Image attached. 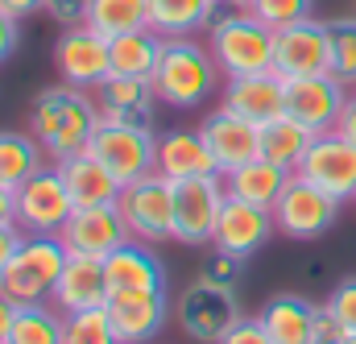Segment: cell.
Here are the masks:
<instances>
[{
	"label": "cell",
	"mask_w": 356,
	"mask_h": 344,
	"mask_svg": "<svg viewBox=\"0 0 356 344\" xmlns=\"http://www.w3.org/2000/svg\"><path fill=\"white\" fill-rule=\"evenodd\" d=\"M95 129H99V108L79 87H46L29 104V133L42 141L46 158H54V162L83 154Z\"/></svg>",
	"instance_id": "obj_1"
},
{
	"label": "cell",
	"mask_w": 356,
	"mask_h": 344,
	"mask_svg": "<svg viewBox=\"0 0 356 344\" xmlns=\"http://www.w3.org/2000/svg\"><path fill=\"white\" fill-rule=\"evenodd\" d=\"M220 75L224 71H220L211 46H199L195 38H166L149 84L158 91V100L170 108H199L216 91Z\"/></svg>",
	"instance_id": "obj_2"
},
{
	"label": "cell",
	"mask_w": 356,
	"mask_h": 344,
	"mask_svg": "<svg viewBox=\"0 0 356 344\" xmlns=\"http://www.w3.org/2000/svg\"><path fill=\"white\" fill-rule=\"evenodd\" d=\"M67 245L63 237H38V233H25L17 253L4 269V282L0 290L17 303V307H29V303H46L58 286V274L67 265Z\"/></svg>",
	"instance_id": "obj_3"
},
{
	"label": "cell",
	"mask_w": 356,
	"mask_h": 344,
	"mask_svg": "<svg viewBox=\"0 0 356 344\" xmlns=\"http://www.w3.org/2000/svg\"><path fill=\"white\" fill-rule=\"evenodd\" d=\"M273 46H277V29H269L253 13H236L224 25H211V54L228 79L273 71Z\"/></svg>",
	"instance_id": "obj_4"
},
{
	"label": "cell",
	"mask_w": 356,
	"mask_h": 344,
	"mask_svg": "<svg viewBox=\"0 0 356 344\" xmlns=\"http://www.w3.org/2000/svg\"><path fill=\"white\" fill-rule=\"evenodd\" d=\"M133 241H145V245H162V241H175V182L166 174H145L129 187H120V199H116Z\"/></svg>",
	"instance_id": "obj_5"
},
{
	"label": "cell",
	"mask_w": 356,
	"mask_h": 344,
	"mask_svg": "<svg viewBox=\"0 0 356 344\" xmlns=\"http://www.w3.org/2000/svg\"><path fill=\"white\" fill-rule=\"evenodd\" d=\"M71 216H75V199H71L58 166H42L38 174H29L17 187V216H13V224L21 233L58 237Z\"/></svg>",
	"instance_id": "obj_6"
},
{
	"label": "cell",
	"mask_w": 356,
	"mask_h": 344,
	"mask_svg": "<svg viewBox=\"0 0 356 344\" xmlns=\"http://www.w3.org/2000/svg\"><path fill=\"white\" fill-rule=\"evenodd\" d=\"M224 203H228L224 174H203V178L175 182V241L191 245V249L211 245Z\"/></svg>",
	"instance_id": "obj_7"
},
{
	"label": "cell",
	"mask_w": 356,
	"mask_h": 344,
	"mask_svg": "<svg viewBox=\"0 0 356 344\" xmlns=\"http://www.w3.org/2000/svg\"><path fill=\"white\" fill-rule=\"evenodd\" d=\"M273 220H277V233H286L290 241H315L340 220V199L327 195L323 187L290 174V182L273 208Z\"/></svg>",
	"instance_id": "obj_8"
},
{
	"label": "cell",
	"mask_w": 356,
	"mask_h": 344,
	"mask_svg": "<svg viewBox=\"0 0 356 344\" xmlns=\"http://www.w3.org/2000/svg\"><path fill=\"white\" fill-rule=\"evenodd\" d=\"M236 320H241L236 290L216 286L207 278H199L195 286H186L182 299H178V324H182V332L195 344H220L232 332Z\"/></svg>",
	"instance_id": "obj_9"
},
{
	"label": "cell",
	"mask_w": 356,
	"mask_h": 344,
	"mask_svg": "<svg viewBox=\"0 0 356 344\" xmlns=\"http://www.w3.org/2000/svg\"><path fill=\"white\" fill-rule=\"evenodd\" d=\"M88 150L120 178V187L158 171V137L149 129H137V125H104L99 120Z\"/></svg>",
	"instance_id": "obj_10"
},
{
	"label": "cell",
	"mask_w": 356,
	"mask_h": 344,
	"mask_svg": "<svg viewBox=\"0 0 356 344\" xmlns=\"http://www.w3.org/2000/svg\"><path fill=\"white\" fill-rule=\"evenodd\" d=\"M294 174L307 178V182H315V187H323L340 203L344 199H356V146L340 129L315 133V141L307 146V154L294 166Z\"/></svg>",
	"instance_id": "obj_11"
},
{
	"label": "cell",
	"mask_w": 356,
	"mask_h": 344,
	"mask_svg": "<svg viewBox=\"0 0 356 344\" xmlns=\"http://www.w3.org/2000/svg\"><path fill=\"white\" fill-rule=\"evenodd\" d=\"M108 38L95 33L88 21L83 25H67L58 46H54V63H58V75L67 87H79V91H95L112 75V54H108Z\"/></svg>",
	"instance_id": "obj_12"
},
{
	"label": "cell",
	"mask_w": 356,
	"mask_h": 344,
	"mask_svg": "<svg viewBox=\"0 0 356 344\" xmlns=\"http://www.w3.org/2000/svg\"><path fill=\"white\" fill-rule=\"evenodd\" d=\"M273 71L282 79H307V75H332V38H327V21H298L277 29V46H273Z\"/></svg>",
	"instance_id": "obj_13"
},
{
	"label": "cell",
	"mask_w": 356,
	"mask_h": 344,
	"mask_svg": "<svg viewBox=\"0 0 356 344\" xmlns=\"http://www.w3.org/2000/svg\"><path fill=\"white\" fill-rule=\"evenodd\" d=\"M348 87L336 75H307V79H286V116L307 125L311 133H332L344 116Z\"/></svg>",
	"instance_id": "obj_14"
},
{
	"label": "cell",
	"mask_w": 356,
	"mask_h": 344,
	"mask_svg": "<svg viewBox=\"0 0 356 344\" xmlns=\"http://www.w3.org/2000/svg\"><path fill=\"white\" fill-rule=\"evenodd\" d=\"M67 253H88V258H108L120 245L133 241L124 216L116 203H95V208H75V216L67 220V228L58 233Z\"/></svg>",
	"instance_id": "obj_15"
},
{
	"label": "cell",
	"mask_w": 356,
	"mask_h": 344,
	"mask_svg": "<svg viewBox=\"0 0 356 344\" xmlns=\"http://www.w3.org/2000/svg\"><path fill=\"white\" fill-rule=\"evenodd\" d=\"M199 133L207 137L220 174H228V171H236V166H245V162H253V158H261V125L236 116V112L224 108V104L203 116Z\"/></svg>",
	"instance_id": "obj_16"
},
{
	"label": "cell",
	"mask_w": 356,
	"mask_h": 344,
	"mask_svg": "<svg viewBox=\"0 0 356 344\" xmlns=\"http://www.w3.org/2000/svg\"><path fill=\"white\" fill-rule=\"evenodd\" d=\"M273 228H277L273 208H257V203H245V199H232V195H228L211 245H216V249H228V253H236V258L249 261L253 253H261V249L269 245Z\"/></svg>",
	"instance_id": "obj_17"
},
{
	"label": "cell",
	"mask_w": 356,
	"mask_h": 344,
	"mask_svg": "<svg viewBox=\"0 0 356 344\" xmlns=\"http://www.w3.org/2000/svg\"><path fill=\"white\" fill-rule=\"evenodd\" d=\"M108 315L120 344H145L162 332L170 320V299L166 290H137V295H108Z\"/></svg>",
	"instance_id": "obj_18"
},
{
	"label": "cell",
	"mask_w": 356,
	"mask_h": 344,
	"mask_svg": "<svg viewBox=\"0 0 356 344\" xmlns=\"http://www.w3.org/2000/svg\"><path fill=\"white\" fill-rule=\"evenodd\" d=\"M158 91L149 79H124V75H108L95 87V108L104 125H137L149 129L154 125V108H158Z\"/></svg>",
	"instance_id": "obj_19"
},
{
	"label": "cell",
	"mask_w": 356,
	"mask_h": 344,
	"mask_svg": "<svg viewBox=\"0 0 356 344\" xmlns=\"http://www.w3.org/2000/svg\"><path fill=\"white\" fill-rule=\"evenodd\" d=\"M108 274H104V258H88V253H71L63 274H58V286L50 295V303L71 315V311H91V307H104L108 303Z\"/></svg>",
	"instance_id": "obj_20"
},
{
	"label": "cell",
	"mask_w": 356,
	"mask_h": 344,
	"mask_svg": "<svg viewBox=\"0 0 356 344\" xmlns=\"http://www.w3.org/2000/svg\"><path fill=\"white\" fill-rule=\"evenodd\" d=\"M108 290L112 295H137V290H166V261L145 241H129L116 253L104 258Z\"/></svg>",
	"instance_id": "obj_21"
},
{
	"label": "cell",
	"mask_w": 356,
	"mask_h": 344,
	"mask_svg": "<svg viewBox=\"0 0 356 344\" xmlns=\"http://www.w3.org/2000/svg\"><path fill=\"white\" fill-rule=\"evenodd\" d=\"M224 108H232L236 116H245L253 125H269L286 112V79L277 71L228 79L224 84Z\"/></svg>",
	"instance_id": "obj_22"
},
{
	"label": "cell",
	"mask_w": 356,
	"mask_h": 344,
	"mask_svg": "<svg viewBox=\"0 0 356 344\" xmlns=\"http://www.w3.org/2000/svg\"><path fill=\"white\" fill-rule=\"evenodd\" d=\"M158 174H166L170 182H186L203 174H220V166L199 129H170L158 137Z\"/></svg>",
	"instance_id": "obj_23"
},
{
	"label": "cell",
	"mask_w": 356,
	"mask_h": 344,
	"mask_svg": "<svg viewBox=\"0 0 356 344\" xmlns=\"http://www.w3.org/2000/svg\"><path fill=\"white\" fill-rule=\"evenodd\" d=\"M54 166L63 171V182H67L75 208H95V203H116L120 199V178L108 171L91 150L75 154V158H63Z\"/></svg>",
	"instance_id": "obj_24"
},
{
	"label": "cell",
	"mask_w": 356,
	"mask_h": 344,
	"mask_svg": "<svg viewBox=\"0 0 356 344\" xmlns=\"http://www.w3.org/2000/svg\"><path fill=\"white\" fill-rule=\"evenodd\" d=\"M261 324L273 336V344H315L319 307H311L302 295H273L261 307Z\"/></svg>",
	"instance_id": "obj_25"
},
{
	"label": "cell",
	"mask_w": 356,
	"mask_h": 344,
	"mask_svg": "<svg viewBox=\"0 0 356 344\" xmlns=\"http://www.w3.org/2000/svg\"><path fill=\"white\" fill-rule=\"evenodd\" d=\"M286 182H290V171H282L277 162H266V158H253V162L224 174V191L232 199H245L257 208H277Z\"/></svg>",
	"instance_id": "obj_26"
},
{
	"label": "cell",
	"mask_w": 356,
	"mask_h": 344,
	"mask_svg": "<svg viewBox=\"0 0 356 344\" xmlns=\"http://www.w3.org/2000/svg\"><path fill=\"white\" fill-rule=\"evenodd\" d=\"M162 46H166V38H162L154 25L112 38V46H108V54H112V75H124V79H154L158 58H162Z\"/></svg>",
	"instance_id": "obj_27"
},
{
	"label": "cell",
	"mask_w": 356,
	"mask_h": 344,
	"mask_svg": "<svg viewBox=\"0 0 356 344\" xmlns=\"http://www.w3.org/2000/svg\"><path fill=\"white\" fill-rule=\"evenodd\" d=\"M311 141H315V133L307 125H298L294 116H286V112L277 120L261 125V158L266 162H277L282 171H290V174L302 162V154H307Z\"/></svg>",
	"instance_id": "obj_28"
},
{
	"label": "cell",
	"mask_w": 356,
	"mask_h": 344,
	"mask_svg": "<svg viewBox=\"0 0 356 344\" xmlns=\"http://www.w3.org/2000/svg\"><path fill=\"white\" fill-rule=\"evenodd\" d=\"M46 150L33 133H13V129H0V182L4 187H21L29 174H38L46 162Z\"/></svg>",
	"instance_id": "obj_29"
},
{
	"label": "cell",
	"mask_w": 356,
	"mask_h": 344,
	"mask_svg": "<svg viewBox=\"0 0 356 344\" xmlns=\"http://www.w3.org/2000/svg\"><path fill=\"white\" fill-rule=\"evenodd\" d=\"M211 0H149V25L162 38H191L195 29H207Z\"/></svg>",
	"instance_id": "obj_30"
},
{
	"label": "cell",
	"mask_w": 356,
	"mask_h": 344,
	"mask_svg": "<svg viewBox=\"0 0 356 344\" xmlns=\"http://www.w3.org/2000/svg\"><path fill=\"white\" fill-rule=\"evenodd\" d=\"M88 25L95 33H104L108 42L120 33L145 29L149 25V0H91Z\"/></svg>",
	"instance_id": "obj_31"
},
{
	"label": "cell",
	"mask_w": 356,
	"mask_h": 344,
	"mask_svg": "<svg viewBox=\"0 0 356 344\" xmlns=\"http://www.w3.org/2000/svg\"><path fill=\"white\" fill-rule=\"evenodd\" d=\"M8 344H63V311L46 307V303L17 307Z\"/></svg>",
	"instance_id": "obj_32"
},
{
	"label": "cell",
	"mask_w": 356,
	"mask_h": 344,
	"mask_svg": "<svg viewBox=\"0 0 356 344\" xmlns=\"http://www.w3.org/2000/svg\"><path fill=\"white\" fill-rule=\"evenodd\" d=\"M63 344H120L108 307H91V311L63 315Z\"/></svg>",
	"instance_id": "obj_33"
},
{
	"label": "cell",
	"mask_w": 356,
	"mask_h": 344,
	"mask_svg": "<svg viewBox=\"0 0 356 344\" xmlns=\"http://www.w3.org/2000/svg\"><path fill=\"white\" fill-rule=\"evenodd\" d=\"M327 38H332V75L344 87H356V17L327 21Z\"/></svg>",
	"instance_id": "obj_34"
},
{
	"label": "cell",
	"mask_w": 356,
	"mask_h": 344,
	"mask_svg": "<svg viewBox=\"0 0 356 344\" xmlns=\"http://www.w3.org/2000/svg\"><path fill=\"white\" fill-rule=\"evenodd\" d=\"M315 8V0H249V13L261 17L269 29H286V25H298L307 21Z\"/></svg>",
	"instance_id": "obj_35"
},
{
	"label": "cell",
	"mask_w": 356,
	"mask_h": 344,
	"mask_svg": "<svg viewBox=\"0 0 356 344\" xmlns=\"http://www.w3.org/2000/svg\"><path fill=\"white\" fill-rule=\"evenodd\" d=\"M199 278H207V282H216V286H228V290H236V282L245 278V258H236V253H228V249H216V245H207V258H203Z\"/></svg>",
	"instance_id": "obj_36"
},
{
	"label": "cell",
	"mask_w": 356,
	"mask_h": 344,
	"mask_svg": "<svg viewBox=\"0 0 356 344\" xmlns=\"http://www.w3.org/2000/svg\"><path fill=\"white\" fill-rule=\"evenodd\" d=\"M323 311L353 336L356 332V278H344L332 295H327V303H323Z\"/></svg>",
	"instance_id": "obj_37"
},
{
	"label": "cell",
	"mask_w": 356,
	"mask_h": 344,
	"mask_svg": "<svg viewBox=\"0 0 356 344\" xmlns=\"http://www.w3.org/2000/svg\"><path fill=\"white\" fill-rule=\"evenodd\" d=\"M220 344H273V336L266 332L261 315H241V320L232 324V332H228Z\"/></svg>",
	"instance_id": "obj_38"
},
{
	"label": "cell",
	"mask_w": 356,
	"mask_h": 344,
	"mask_svg": "<svg viewBox=\"0 0 356 344\" xmlns=\"http://www.w3.org/2000/svg\"><path fill=\"white\" fill-rule=\"evenodd\" d=\"M91 0H46V17L58 25H83Z\"/></svg>",
	"instance_id": "obj_39"
},
{
	"label": "cell",
	"mask_w": 356,
	"mask_h": 344,
	"mask_svg": "<svg viewBox=\"0 0 356 344\" xmlns=\"http://www.w3.org/2000/svg\"><path fill=\"white\" fill-rule=\"evenodd\" d=\"M21 228L17 224H0V282H4V269H8V261L17 253V245H21Z\"/></svg>",
	"instance_id": "obj_40"
},
{
	"label": "cell",
	"mask_w": 356,
	"mask_h": 344,
	"mask_svg": "<svg viewBox=\"0 0 356 344\" xmlns=\"http://www.w3.org/2000/svg\"><path fill=\"white\" fill-rule=\"evenodd\" d=\"M17 25H21V21H17L13 13H4V8H0V63H4V58H13V50H17V38H21V33H17Z\"/></svg>",
	"instance_id": "obj_41"
},
{
	"label": "cell",
	"mask_w": 356,
	"mask_h": 344,
	"mask_svg": "<svg viewBox=\"0 0 356 344\" xmlns=\"http://www.w3.org/2000/svg\"><path fill=\"white\" fill-rule=\"evenodd\" d=\"M0 8L13 13L17 21H25V17H33V13H46V0H0Z\"/></svg>",
	"instance_id": "obj_42"
},
{
	"label": "cell",
	"mask_w": 356,
	"mask_h": 344,
	"mask_svg": "<svg viewBox=\"0 0 356 344\" xmlns=\"http://www.w3.org/2000/svg\"><path fill=\"white\" fill-rule=\"evenodd\" d=\"M13 320H17V303L0 290V344H8V332H13Z\"/></svg>",
	"instance_id": "obj_43"
},
{
	"label": "cell",
	"mask_w": 356,
	"mask_h": 344,
	"mask_svg": "<svg viewBox=\"0 0 356 344\" xmlns=\"http://www.w3.org/2000/svg\"><path fill=\"white\" fill-rule=\"evenodd\" d=\"M336 129H340V133H344V137L356 146V91L348 95V104H344V116H340V125H336Z\"/></svg>",
	"instance_id": "obj_44"
},
{
	"label": "cell",
	"mask_w": 356,
	"mask_h": 344,
	"mask_svg": "<svg viewBox=\"0 0 356 344\" xmlns=\"http://www.w3.org/2000/svg\"><path fill=\"white\" fill-rule=\"evenodd\" d=\"M13 216H17V191L0 182V224H13Z\"/></svg>",
	"instance_id": "obj_45"
},
{
	"label": "cell",
	"mask_w": 356,
	"mask_h": 344,
	"mask_svg": "<svg viewBox=\"0 0 356 344\" xmlns=\"http://www.w3.org/2000/svg\"><path fill=\"white\" fill-rule=\"evenodd\" d=\"M211 4H245L249 8V0H211Z\"/></svg>",
	"instance_id": "obj_46"
},
{
	"label": "cell",
	"mask_w": 356,
	"mask_h": 344,
	"mask_svg": "<svg viewBox=\"0 0 356 344\" xmlns=\"http://www.w3.org/2000/svg\"><path fill=\"white\" fill-rule=\"evenodd\" d=\"M344 344H356V332H353V336H348V341H344Z\"/></svg>",
	"instance_id": "obj_47"
},
{
	"label": "cell",
	"mask_w": 356,
	"mask_h": 344,
	"mask_svg": "<svg viewBox=\"0 0 356 344\" xmlns=\"http://www.w3.org/2000/svg\"><path fill=\"white\" fill-rule=\"evenodd\" d=\"M353 4H356V0H353Z\"/></svg>",
	"instance_id": "obj_48"
}]
</instances>
